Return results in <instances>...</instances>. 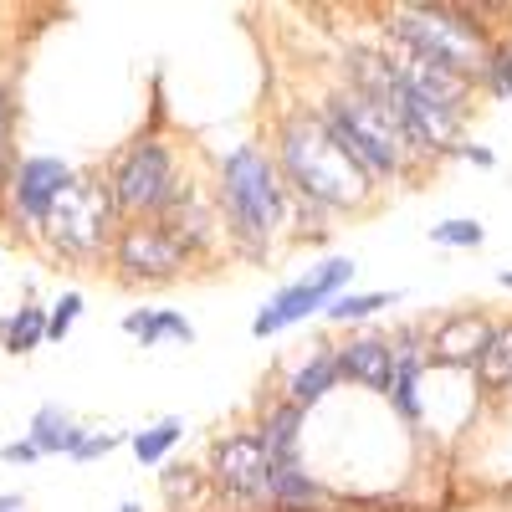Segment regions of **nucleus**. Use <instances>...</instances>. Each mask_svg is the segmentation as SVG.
Returning a JSON list of instances; mask_svg holds the SVG:
<instances>
[{
	"mask_svg": "<svg viewBox=\"0 0 512 512\" xmlns=\"http://www.w3.org/2000/svg\"><path fill=\"white\" fill-rule=\"evenodd\" d=\"M277 169L287 190H297L303 205L318 210H359L374 195V180L344 154V144L333 139V128L323 113L292 108L277 128Z\"/></svg>",
	"mask_w": 512,
	"mask_h": 512,
	"instance_id": "1",
	"label": "nucleus"
},
{
	"mask_svg": "<svg viewBox=\"0 0 512 512\" xmlns=\"http://www.w3.org/2000/svg\"><path fill=\"white\" fill-rule=\"evenodd\" d=\"M216 205L241 246L267 251L287 226V180L277 169V154H267L262 144H236L216 164Z\"/></svg>",
	"mask_w": 512,
	"mask_h": 512,
	"instance_id": "2",
	"label": "nucleus"
},
{
	"mask_svg": "<svg viewBox=\"0 0 512 512\" xmlns=\"http://www.w3.org/2000/svg\"><path fill=\"white\" fill-rule=\"evenodd\" d=\"M318 113L333 128V139L344 144V154L364 169L374 185L405 175V159L415 149H410V139H405V128H400L390 103H379V98H369L359 88H333Z\"/></svg>",
	"mask_w": 512,
	"mask_h": 512,
	"instance_id": "3",
	"label": "nucleus"
},
{
	"mask_svg": "<svg viewBox=\"0 0 512 512\" xmlns=\"http://www.w3.org/2000/svg\"><path fill=\"white\" fill-rule=\"evenodd\" d=\"M390 36L400 47L431 57L461 77H482L487 57L497 41L482 31V21L472 11H456V6H395L390 11Z\"/></svg>",
	"mask_w": 512,
	"mask_h": 512,
	"instance_id": "4",
	"label": "nucleus"
},
{
	"mask_svg": "<svg viewBox=\"0 0 512 512\" xmlns=\"http://www.w3.org/2000/svg\"><path fill=\"white\" fill-rule=\"evenodd\" d=\"M108 190H113L118 216H134V221L164 216V210L175 205V195L185 190L180 169H175V149H169L164 139L128 144L123 159L113 164V175H108Z\"/></svg>",
	"mask_w": 512,
	"mask_h": 512,
	"instance_id": "5",
	"label": "nucleus"
},
{
	"mask_svg": "<svg viewBox=\"0 0 512 512\" xmlns=\"http://www.w3.org/2000/svg\"><path fill=\"white\" fill-rule=\"evenodd\" d=\"M113 226H118V205H113V190L93 175H72V185L57 195L52 216H47V241L67 256H98L108 241H113Z\"/></svg>",
	"mask_w": 512,
	"mask_h": 512,
	"instance_id": "6",
	"label": "nucleus"
},
{
	"mask_svg": "<svg viewBox=\"0 0 512 512\" xmlns=\"http://www.w3.org/2000/svg\"><path fill=\"white\" fill-rule=\"evenodd\" d=\"M349 282H354V262H349V256H328V262L308 267L297 282H287L272 303L251 318V333L256 338H272V333L303 323L313 313H328V303H333V297H344Z\"/></svg>",
	"mask_w": 512,
	"mask_h": 512,
	"instance_id": "7",
	"label": "nucleus"
},
{
	"mask_svg": "<svg viewBox=\"0 0 512 512\" xmlns=\"http://www.w3.org/2000/svg\"><path fill=\"white\" fill-rule=\"evenodd\" d=\"M272 477H277V461L262 446L256 431L226 436L210 446V482H216L226 497L236 502H272Z\"/></svg>",
	"mask_w": 512,
	"mask_h": 512,
	"instance_id": "8",
	"label": "nucleus"
},
{
	"mask_svg": "<svg viewBox=\"0 0 512 512\" xmlns=\"http://www.w3.org/2000/svg\"><path fill=\"white\" fill-rule=\"evenodd\" d=\"M113 256H118V267L128 277H144V282H164V277H175L190 262L185 241L169 231L164 221H134V226H123L118 241H113Z\"/></svg>",
	"mask_w": 512,
	"mask_h": 512,
	"instance_id": "9",
	"label": "nucleus"
},
{
	"mask_svg": "<svg viewBox=\"0 0 512 512\" xmlns=\"http://www.w3.org/2000/svg\"><path fill=\"white\" fill-rule=\"evenodd\" d=\"M395 118H400V128H405V139H410V149L415 154H425V159H441V154H451L456 149V139H461V113L456 108H446V103H436L431 93H420V88H395Z\"/></svg>",
	"mask_w": 512,
	"mask_h": 512,
	"instance_id": "10",
	"label": "nucleus"
},
{
	"mask_svg": "<svg viewBox=\"0 0 512 512\" xmlns=\"http://www.w3.org/2000/svg\"><path fill=\"white\" fill-rule=\"evenodd\" d=\"M72 185V169L52 154H26L16 169H11V210L26 221V226H47L57 195Z\"/></svg>",
	"mask_w": 512,
	"mask_h": 512,
	"instance_id": "11",
	"label": "nucleus"
},
{
	"mask_svg": "<svg viewBox=\"0 0 512 512\" xmlns=\"http://www.w3.org/2000/svg\"><path fill=\"white\" fill-rule=\"evenodd\" d=\"M492 323L482 318V313H472V308H461V313H451V318H441L436 328H431V359L436 364H446V369H477V359L487 354V344H492Z\"/></svg>",
	"mask_w": 512,
	"mask_h": 512,
	"instance_id": "12",
	"label": "nucleus"
},
{
	"mask_svg": "<svg viewBox=\"0 0 512 512\" xmlns=\"http://www.w3.org/2000/svg\"><path fill=\"white\" fill-rule=\"evenodd\" d=\"M338 369H344V379L364 384V390H379L390 395L395 390V344L390 338H349V344H338Z\"/></svg>",
	"mask_w": 512,
	"mask_h": 512,
	"instance_id": "13",
	"label": "nucleus"
},
{
	"mask_svg": "<svg viewBox=\"0 0 512 512\" xmlns=\"http://www.w3.org/2000/svg\"><path fill=\"white\" fill-rule=\"evenodd\" d=\"M338 379H344V369H338V349L333 344H318L303 364L287 374V405H297V410L308 415L313 405H323L338 390Z\"/></svg>",
	"mask_w": 512,
	"mask_h": 512,
	"instance_id": "14",
	"label": "nucleus"
},
{
	"mask_svg": "<svg viewBox=\"0 0 512 512\" xmlns=\"http://www.w3.org/2000/svg\"><path fill=\"white\" fill-rule=\"evenodd\" d=\"M425 359H431V349H420V333H405L395 344V410L405 420H420L425 415V400H420V374H425Z\"/></svg>",
	"mask_w": 512,
	"mask_h": 512,
	"instance_id": "15",
	"label": "nucleus"
},
{
	"mask_svg": "<svg viewBox=\"0 0 512 512\" xmlns=\"http://www.w3.org/2000/svg\"><path fill=\"white\" fill-rule=\"evenodd\" d=\"M88 436H93V431H82V425H77L62 405H41V410L31 415V436H26V441H31L41 456H77Z\"/></svg>",
	"mask_w": 512,
	"mask_h": 512,
	"instance_id": "16",
	"label": "nucleus"
},
{
	"mask_svg": "<svg viewBox=\"0 0 512 512\" xmlns=\"http://www.w3.org/2000/svg\"><path fill=\"white\" fill-rule=\"evenodd\" d=\"M256 436H262V446L272 451V461L277 466H287V461H297V446H303V410H297V405H272L267 415H262V431H256Z\"/></svg>",
	"mask_w": 512,
	"mask_h": 512,
	"instance_id": "17",
	"label": "nucleus"
},
{
	"mask_svg": "<svg viewBox=\"0 0 512 512\" xmlns=\"http://www.w3.org/2000/svg\"><path fill=\"white\" fill-rule=\"evenodd\" d=\"M323 502V487L303 472L297 461H287V466H277V477H272V507H282V512H308V507H318Z\"/></svg>",
	"mask_w": 512,
	"mask_h": 512,
	"instance_id": "18",
	"label": "nucleus"
},
{
	"mask_svg": "<svg viewBox=\"0 0 512 512\" xmlns=\"http://www.w3.org/2000/svg\"><path fill=\"white\" fill-rule=\"evenodd\" d=\"M477 379L487 384V390H512V323H502L492 333L487 354L477 359Z\"/></svg>",
	"mask_w": 512,
	"mask_h": 512,
	"instance_id": "19",
	"label": "nucleus"
},
{
	"mask_svg": "<svg viewBox=\"0 0 512 512\" xmlns=\"http://www.w3.org/2000/svg\"><path fill=\"white\" fill-rule=\"evenodd\" d=\"M41 338H47V313L41 308H21V313H11L6 323H0V344H6L11 354H31Z\"/></svg>",
	"mask_w": 512,
	"mask_h": 512,
	"instance_id": "20",
	"label": "nucleus"
},
{
	"mask_svg": "<svg viewBox=\"0 0 512 512\" xmlns=\"http://www.w3.org/2000/svg\"><path fill=\"white\" fill-rule=\"evenodd\" d=\"M180 436H185V420H159V425H149V431H134L128 436V446H134V456L144 461V466H154V461H164L169 456V446H180Z\"/></svg>",
	"mask_w": 512,
	"mask_h": 512,
	"instance_id": "21",
	"label": "nucleus"
},
{
	"mask_svg": "<svg viewBox=\"0 0 512 512\" xmlns=\"http://www.w3.org/2000/svg\"><path fill=\"white\" fill-rule=\"evenodd\" d=\"M395 303V292H344V297H333L328 303V323H359V318H374L379 308H390Z\"/></svg>",
	"mask_w": 512,
	"mask_h": 512,
	"instance_id": "22",
	"label": "nucleus"
},
{
	"mask_svg": "<svg viewBox=\"0 0 512 512\" xmlns=\"http://www.w3.org/2000/svg\"><path fill=\"white\" fill-rule=\"evenodd\" d=\"M431 241H436V246H451V251H472V246H482V241H487V231H482V221L456 216V221L431 226Z\"/></svg>",
	"mask_w": 512,
	"mask_h": 512,
	"instance_id": "23",
	"label": "nucleus"
},
{
	"mask_svg": "<svg viewBox=\"0 0 512 512\" xmlns=\"http://www.w3.org/2000/svg\"><path fill=\"white\" fill-rule=\"evenodd\" d=\"M482 88L492 98H512V41H497V47H492L487 72H482Z\"/></svg>",
	"mask_w": 512,
	"mask_h": 512,
	"instance_id": "24",
	"label": "nucleus"
},
{
	"mask_svg": "<svg viewBox=\"0 0 512 512\" xmlns=\"http://www.w3.org/2000/svg\"><path fill=\"white\" fill-rule=\"evenodd\" d=\"M77 313H82V292H62L57 308L47 313V338H67L72 323H77Z\"/></svg>",
	"mask_w": 512,
	"mask_h": 512,
	"instance_id": "25",
	"label": "nucleus"
},
{
	"mask_svg": "<svg viewBox=\"0 0 512 512\" xmlns=\"http://www.w3.org/2000/svg\"><path fill=\"white\" fill-rule=\"evenodd\" d=\"M123 333H128V338H139L144 349L159 344V308H134V313L123 318Z\"/></svg>",
	"mask_w": 512,
	"mask_h": 512,
	"instance_id": "26",
	"label": "nucleus"
},
{
	"mask_svg": "<svg viewBox=\"0 0 512 512\" xmlns=\"http://www.w3.org/2000/svg\"><path fill=\"white\" fill-rule=\"evenodd\" d=\"M21 159L11 154V98H6V88H0V185H11V169H16Z\"/></svg>",
	"mask_w": 512,
	"mask_h": 512,
	"instance_id": "27",
	"label": "nucleus"
},
{
	"mask_svg": "<svg viewBox=\"0 0 512 512\" xmlns=\"http://www.w3.org/2000/svg\"><path fill=\"white\" fill-rule=\"evenodd\" d=\"M159 338H175V344H190L195 328H190V318H180V313H164V308H159Z\"/></svg>",
	"mask_w": 512,
	"mask_h": 512,
	"instance_id": "28",
	"label": "nucleus"
},
{
	"mask_svg": "<svg viewBox=\"0 0 512 512\" xmlns=\"http://www.w3.org/2000/svg\"><path fill=\"white\" fill-rule=\"evenodd\" d=\"M113 446H123V436H108V431H93L88 441H82V451L72 461H93V456H108Z\"/></svg>",
	"mask_w": 512,
	"mask_h": 512,
	"instance_id": "29",
	"label": "nucleus"
},
{
	"mask_svg": "<svg viewBox=\"0 0 512 512\" xmlns=\"http://www.w3.org/2000/svg\"><path fill=\"white\" fill-rule=\"evenodd\" d=\"M36 456H41V451H36L31 441H11V446H0V461H11V466H16V461H36Z\"/></svg>",
	"mask_w": 512,
	"mask_h": 512,
	"instance_id": "30",
	"label": "nucleus"
},
{
	"mask_svg": "<svg viewBox=\"0 0 512 512\" xmlns=\"http://www.w3.org/2000/svg\"><path fill=\"white\" fill-rule=\"evenodd\" d=\"M456 154H461V159H472V164H482V169H492V149H482V144H461Z\"/></svg>",
	"mask_w": 512,
	"mask_h": 512,
	"instance_id": "31",
	"label": "nucleus"
},
{
	"mask_svg": "<svg viewBox=\"0 0 512 512\" xmlns=\"http://www.w3.org/2000/svg\"><path fill=\"white\" fill-rule=\"evenodd\" d=\"M0 512H26V502L16 492H6V497H0Z\"/></svg>",
	"mask_w": 512,
	"mask_h": 512,
	"instance_id": "32",
	"label": "nucleus"
},
{
	"mask_svg": "<svg viewBox=\"0 0 512 512\" xmlns=\"http://www.w3.org/2000/svg\"><path fill=\"white\" fill-rule=\"evenodd\" d=\"M497 282H502V287H512V267H507V272H497Z\"/></svg>",
	"mask_w": 512,
	"mask_h": 512,
	"instance_id": "33",
	"label": "nucleus"
},
{
	"mask_svg": "<svg viewBox=\"0 0 512 512\" xmlns=\"http://www.w3.org/2000/svg\"><path fill=\"white\" fill-rule=\"evenodd\" d=\"M118 512H139V507H134V502H123V507H118Z\"/></svg>",
	"mask_w": 512,
	"mask_h": 512,
	"instance_id": "34",
	"label": "nucleus"
}]
</instances>
